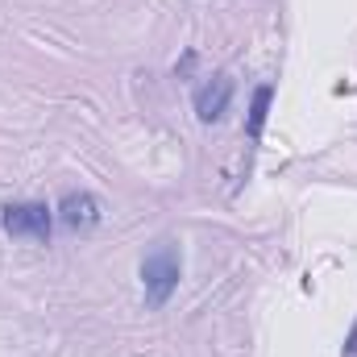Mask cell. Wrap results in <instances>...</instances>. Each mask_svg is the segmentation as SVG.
Returning a JSON list of instances; mask_svg holds the SVG:
<instances>
[{
	"instance_id": "cell-1",
	"label": "cell",
	"mask_w": 357,
	"mask_h": 357,
	"mask_svg": "<svg viewBox=\"0 0 357 357\" xmlns=\"http://www.w3.org/2000/svg\"><path fill=\"white\" fill-rule=\"evenodd\" d=\"M178 278H183L178 245H175V241H158V245L142 258V287H146V303H150V307H167V299L175 295Z\"/></svg>"
},
{
	"instance_id": "cell-2",
	"label": "cell",
	"mask_w": 357,
	"mask_h": 357,
	"mask_svg": "<svg viewBox=\"0 0 357 357\" xmlns=\"http://www.w3.org/2000/svg\"><path fill=\"white\" fill-rule=\"evenodd\" d=\"M0 225L8 237H33V241H50L54 233V212L46 204H33V199H17V204H4L0 208Z\"/></svg>"
},
{
	"instance_id": "cell-3",
	"label": "cell",
	"mask_w": 357,
	"mask_h": 357,
	"mask_svg": "<svg viewBox=\"0 0 357 357\" xmlns=\"http://www.w3.org/2000/svg\"><path fill=\"white\" fill-rule=\"evenodd\" d=\"M59 220L71 229V233H88L100 225V199L88 191H67L59 199Z\"/></svg>"
},
{
	"instance_id": "cell-4",
	"label": "cell",
	"mask_w": 357,
	"mask_h": 357,
	"mask_svg": "<svg viewBox=\"0 0 357 357\" xmlns=\"http://www.w3.org/2000/svg\"><path fill=\"white\" fill-rule=\"evenodd\" d=\"M229 100H233V79L229 75H216L212 84H204V88L195 91V116L204 125H216L229 112Z\"/></svg>"
},
{
	"instance_id": "cell-5",
	"label": "cell",
	"mask_w": 357,
	"mask_h": 357,
	"mask_svg": "<svg viewBox=\"0 0 357 357\" xmlns=\"http://www.w3.org/2000/svg\"><path fill=\"white\" fill-rule=\"evenodd\" d=\"M270 96H274L270 88H258V91H254V108H250V133H254V137L262 133V121H266Z\"/></svg>"
}]
</instances>
